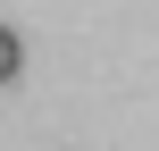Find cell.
Here are the masks:
<instances>
[{"label":"cell","mask_w":159,"mask_h":151,"mask_svg":"<svg viewBox=\"0 0 159 151\" xmlns=\"http://www.w3.org/2000/svg\"><path fill=\"white\" fill-rule=\"evenodd\" d=\"M17 67H25V34L0 25V84H17Z\"/></svg>","instance_id":"cell-1"}]
</instances>
